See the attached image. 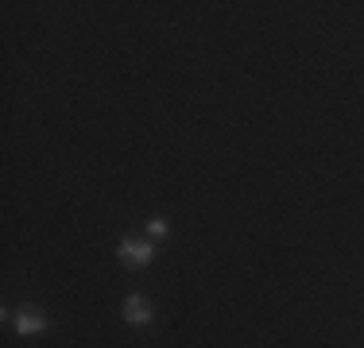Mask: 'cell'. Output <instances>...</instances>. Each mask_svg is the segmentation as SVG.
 Segmentation results:
<instances>
[{"label":"cell","instance_id":"cell-1","mask_svg":"<svg viewBox=\"0 0 364 348\" xmlns=\"http://www.w3.org/2000/svg\"><path fill=\"white\" fill-rule=\"evenodd\" d=\"M155 259V248L151 240H120V263L132 267V271H140V267H147Z\"/></svg>","mask_w":364,"mask_h":348},{"label":"cell","instance_id":"cell-2","mask_svg":"<svg viewBox=\"0 0 364 348\" xmlns=\"http://www.w3.org/2000/svg\"><path fill=\"white\" fill-rule=\"evenodd\" d=\"M120 317H124L128 325H151V302H147L144 294H128L124 306H120Z\"/></svg>","mask_w":364,"mask_h":348},{"label":"cell","instance_id":"cell-3","mask_svg":"<svg viewBox=\"0 0 364 348\" xmlns=\"http://www.w3.org/2000/svg\"><path fill=\"white\" fill-rule=\"evenodd\" d=\"M16 329H20L23 337H36V333H43V329H47V317H43L36 306H23L20 313H16Z\"/></svg>","mask_w":364,"mask_h":348},{"label":"cell","instance_id":"cell-4","mask_svg":"<svg viewBox=\"0 0 364 348\" xmlns=\"http://www.w3.org/2000/svg\"><path fill=\"white\" fill-rule=\"evenodd\" d=\"M147 236L163 240V236H167V221H163V217H151V221H147Z\"/></svg>","mask_w":364,"mask_h":348}]
</instances>
